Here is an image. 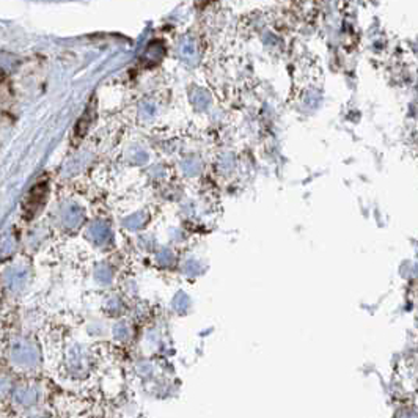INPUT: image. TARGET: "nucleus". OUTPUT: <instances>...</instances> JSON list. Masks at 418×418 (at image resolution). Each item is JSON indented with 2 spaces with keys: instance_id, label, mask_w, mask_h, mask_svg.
Instances as JSON below:
<instances>
[{
  "instance_id": "f257e3e1",
  "label": "nucleus",
  "mask_w": 418,
  "mask_h": 418,
  "mask_svg": "<svg viewBox=\"0 0 418 418\" xmlns=\"http://www.w3.org/2000/svg\"><path fill=\"white\" fill-rule=\"evenodd\" d=\"M11 358L21 367H32L38 360V351L33 343L27 340H16L11 345Z\"/></svg>"
},
{
  "instance_id": "f03ea898",
  "label": "nucleus",
  "mask_w": 418,
  "mask_h": 418,
  "mask_svg": "<svg viewBox=\"0 0 418 418\" xmlns=\"http://www.w3.org/2000/svg\"><path fill=\"white\" fill-rule=\"evenodd\" d=\"M27 280V269L22 268V266H15V268H10L5 274V283L7 287L11 289V291H19V289L24 287Z\"/></svg>"
},
{
  "instance_id": "7ed1b4c3",
  "label": "nucleus",
  "mask_w": 418,
  "mask_h": 418,
  "mask_svg": "<svg viewBox=\"0 0 418 418\" xmlns=\"http://www.w3.org/2000/svg\"><path fill=\"white\" fill-rule=\"evenodd\" d=\"M37 392L32 390V388H17L15 393V399L22 406H30L37 401Z\"/></svg>"
},
{
  "instance_id": "20e7f679",
  "label": "nucleus",
  "mask_w": 418,
  "mask_h": 418,
  "mask_svg": "<svg viewBox=\"0 0 418 418\" xmlns=\"http://www.w3.org/2000/svg\"><path fill=\"white\" fill-rule=\"evenodd\" d=\"M16 247V239L13 233H5L2 237H0V257L5 258L8 255L13 253Z\"/></svg>"
},
{
  "instance_id": "39448f33",
  "label": "nucleus",
  "mask_w": 418,
  "mask_h": 418,
  "mask_svg": "<svg viewBox=\"0 0 418 418\" xmlns=\"http://www.w3.org/2000/svg\"><path fill=\"white\" fill-rule=\"evenodd\" d=\"M17 65V59L15 55L8 54V52H0V68L5 71H13Z\"/></svg>"
},
{
  "instance_id": "423d86ee",
  "label": "nucleus",
  "mask_w": 418,
  "mask_h": 418,
  "mask_svg": "<svg viewBox=\"0 0 418 418\" xmlns=\"http://www.w3.org/2000/svg\"><path fill=\"white\" fill-rule=\"evenodd\" d=\"M80 219H82V216H80V212L75 208H69L66 209L65 214H63V220H65V224L69 226L78 225L80 222Z\"/></svg>"
},
{
  "instance_id": "0eeeda50",
  "label": "nucleus",
  "mask_w": 418,
  "mask_h": 418,
  "mask_svg": "<svg viewBox=\"0 0 418 418\" xmlns=\"http://www.w3.org/2000/svg\"><path fill=\"white\" fill-rule=\"evenodd\" d=\"M394 418H415V410H409V409H403L399 410Z\"/></svg>"
}]
</instances>
